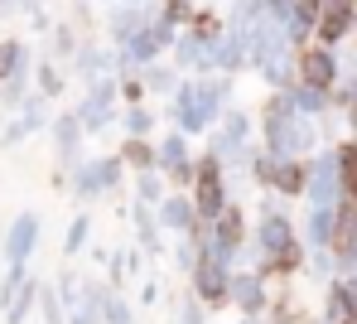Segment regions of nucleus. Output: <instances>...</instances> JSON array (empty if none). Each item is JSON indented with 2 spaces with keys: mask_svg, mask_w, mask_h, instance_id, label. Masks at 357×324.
Here are the masks:
<instances>
[{
  "mask_svg": "<svg viewBox=\"0 0 357 324\" xmlns=\"http://www.w3.org/2000/svg\"><path fill=\"white\" fill-rule=\"evenodd\" d=\"M198 286H203V295H208V300H222V290H227V281H222V271H218L213 261H203V266H198Z\"/></svg>",
  "mask_w": 357,
  "mask_h": 324,
  "instance_id": "nucleus-3",
  "label": "nucleus"
},
{
  "mask_svg": "<svg viewBox=\"0 0 357 324\" xmlns=\"http://www.w3.org/2000/svg\"><path fill=\"white\" fill-rule=\"evenodd\" d=\"M304 82H309V87H328V82H333V59H328V54H304Z\"/></svg>",
  "mask_w": 357,
  "mask_h": 324,
  "instance_id": "nucleus-2",
  "label": "nucleus"
},
{
  "mask_svg": "<svg viewBox=\"0 0 357 324\" xmlns=\"http://www.w3.org/2000/svg\"><path fill=\"white\" fill-rule=\"evenodd\" d=\"M299 15H304V20H314V15H319V0H299Z\"/></svg>",
  "mask_w": 357,
  "mask_h": 324,
  "instance_id": "nucleus-11",
  "label": "nucleus"
},
{
  "mask_svg": "<svg viewBox=\"0 0 357 324\" xmlns=\"http://www.w3.org/2000/svg\"><path fill=\"white\" fill-rule=\"evenodd\" d=\"M266 247L290 252V233H285V223H280V218H271V223H266Z\"/></svg>",
  "mask_w": 357,
  "mask_h": 324,
  "instance_id": "nucleus-6",
  "label": "nucleus"
},
{
  "mask_svg": "<svg viewBox=\"0 0 357 324\" xmlns=\"http://www.w3.org/2000/svg\"><path fill=\"white\" fill-rule=\"evenodd\" d=\"M280 189H290V194L304 189V170H299V165H285V170H280Z\"/></svg>",
  "mask_w": 357,
  "mask_h": 324,
  "instance_id": "nucleus-9",
  "label": "nucleus"
},
{
  "mask_svg": "<svg viewBox=\"0 0 357 324\" xmlns=\"http://www.w3.org/2000/svg\"><path fill=\"white\" fill-rule=\"evenodd\" d=\"M198 213L203 218H218L222 213V179H218V165L213 160L198 165Z\"/></svg>",
  "mask_w": 357,
  "mask_h": 324,
  "instance_id": "nucleus-1",
  "label": "nucleus"
},
{
  "mask_svg": "<svg viewBox=\"0 0 357 324\" xmlns=\"http://www.w3.org/2000/svg\"><path fill=\"white\" fill-rule=\"evenodd\" d=\"M29 242H34V218H24L15 233H10V257L24 261V252H29Z\"/></svg>",
  "mask_w": 357,
  "mask_h": 324,
  "instance_id": "nucleus-4",
  "label": "nucleus"
},
{
  "mask_svg": "<svg viewBox=\"0 0 357 324\" xmlns=\"http://www.w3.org/2000/svg\"><path fill=\"white\" fill-rule=\"evenodd\" d=\"M237 237H241V218L227 213V218H222V247H237Z\"/></svg>",
  "mask_w": 357,
  "mask_h": 324,
  "instance_id": "nucleus-8",
  "label": "nucleus"
},
{
  "mask_svg": "<svg viewBox=\"0 0 357 324\" xmlns=\"http://www.w3.org/2000/svg\"><path fill=\"white\" fill-rule=\"evenodd\" d=\"M343 29H348V5H333V10L324 15V24H319V34H324V39H338Z\"/></svg>",
  "mask_w": 357,
  "mask_h": 324,
  "instance_id": "nucleus-5",
  "label": "nucleus"
},
{
  "mask_svg": "<svg viewBox=\"0 0 357 324\" xmlns=\"http://www.w3.org/2000/svg\"><path fill=\"white\" fill-rule=\"evenodd\" d=\"M126 160H135V165H150V150H145V145H126Z\"/></svg>",
  "mask_w": 357,
  "mask_h": 324,
  "instance_id": "nucleus-10",
  "label": "nucleus"
},
{
  "mask_svg": "<svg viewBox=\"0 0 357 324\" xmlns=\"http://www.w3.org/2000/svg\"><path fill=\"white\" fill-rule=\"evenodd\" d=\"M343 184H348V189H357V145H348V150H343Z\"/></svg>",
  "mask_w": 357,
  "mask_h": 324,
  "instance_id": "nucleus-7",
  "label": "nucleus"
}]
</instances>
